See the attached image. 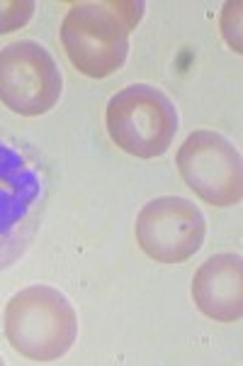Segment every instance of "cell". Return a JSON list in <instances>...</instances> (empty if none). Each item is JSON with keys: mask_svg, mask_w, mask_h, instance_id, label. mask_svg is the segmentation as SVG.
<instances>
[{"mask_svg": "<svg viewBox=\"0 0 243 366\" xmlns=\"http://www.w3.org/2000/svg\"><path fill=\"white\" fill-rule=\"evenodd\" d=\"M34 15L32 0H3L0 3V34L25 27Z\"/></svg>", "mask_w": 243, "mask_h": 366, "instance_id": "9c48e42d", "label": "cell"}, {"mask_svg": "<svg viewBox=\"0 0 243 366\" xmlns=\"http://www.w3.org/2000/svg\"><path fill=\"white\" fill-rule=\"evenodd\" d=\"M63 79L46 46L20 39L0 49V103L17 115H44L58 103Z\"/></svg>", "mask_w": 243, "mask_h": 366, "instance_id": "5b68a950", "label": "cell"}, {"mask_svg": "<svg viewBox=\"0 0 243 366\" xmlns=\"http://www.w3.org/2000/svg\"><path fill=\"white\" fill-rule=\"evenodd\" d=\"M46 196L49 183L39 159L0 134V271L15 267L37 237Z\"/></svg>", "mask_w": 243, "mask_h": 366, "instance_id": "6da1fadb", "label": "cell"}, {"mask_svg": "<svg viewBox=\"0 0 243 366\" xmlns=\"http://www.w3.org/2000/svg\"><path fill=\"white\" fill-rule=\"evenodd\" d=\"M182 181L207 203L217 208L241 203L243 169L241 154L231 142L212 129H197L177 149Z\"/></svg>", "mask_w": 243, "mask_h": 366, "instance_id": "8992f818", "label": "cell"}, {"mask_svg": "<svg viewBox=\"0 0 243 366\" xmlns=\"http://www.w3.org/2000/svg\"><path fill=\"white\" fill-rule=\"evenodd\" d=\"M105 120L112 142L139 159L165 154L177 132L173 100L149 84H134L115 93L108 103Z\"/></svg>", "mask_w": 243, "mask_h": 366, "instance_id": "277c9868", "label": "cell"}, {"mask_svg": "<svg viewBox=\"0 0 243 366\" xmlns=\"http://www.w3.org/2000/svg\"><path fill=\"white\" fill-rule=\"evenodd\" d=\"M136 242L153 262L180 264L200 252L205 242V215L180 196L153 198L136 215Z\"/></svg>", "mask_w": 243, "mask_h": 366, "instance_id": "52a82bcc", "label": "cell"}, {"mask_svg": "<svg viewBox=\"0 0 243 366\" xmlns=\"http://www.w3.org/2000/svg\"><path fill=\"white\" fill-rule=\"evenodd\" d=\"M144 8L141 0L73 5L61 25V42L71 64L91 79L120 71L129 54V32L144 17Z\"/></svg>", "mask_w": 243, "mask_h": 366, "instance_id": "7a4b0ae2", "label": "cell"}, {"mask_svg": "<svg viewBox=\"0 0 243 366\" xmlns=\"http://www.w3.org/2000/svg\"><path fill=\"white\" fill-rule=\"evenodd\" d=\"M5 337L25 359L54 362L73 347L78 337V317L58 288L29 286L8 300Z\"/></svg>", "mask_w": 243, "mask_h": 366, "instance_id": "3957f363", "label": "cell"}, {"mask_svg": "<svg viewBox=\"0 0 243 366\" xmlns=\"http://www.w3.org/2000/svg\"><path fill=\"white\" fill-rule=\"evenodd\" d=\"M3 364H5V362H3V357H0V366H3Z\"/></svg>", "mask_w": 243, "mask_h": 366, "instance_id": "30bf717a", "label": "cell"}, {"mask_svg": "<svg viewBox=\"0 0 243 366\" xmlns=\"http://www.w3.org/2000/svg\"><path fill=\"white\" fill-rule=\"evenodd\" d=\"M195 305L207 317L236 322L243 312V264L239 254H214L192 279Z\"/></svg>", "mask_w": 243, "mask_h": 366, "instance_id": "ba28073f", "label": "cell"}]
</instances>
